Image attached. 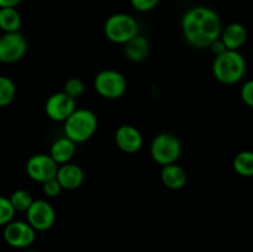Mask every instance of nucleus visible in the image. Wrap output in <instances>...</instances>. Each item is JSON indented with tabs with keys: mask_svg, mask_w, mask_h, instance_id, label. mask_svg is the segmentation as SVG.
<instances>
[{
	"mask_svg": "<svg viewBox=\"0 0 253 252\" xmlns=\"http://www.w3.org/2000/svg\"><path fill=\"white\" fill-rule=\"evenodd\" d=\"M183 36L195 48H209L215 40L220 39L222 22L219 14L211 7L194 6L184 12L180 21Z\"/></svg>",
	"mask_w": 253,
	"mask_h": 252,
	"instance_id": "nucleus-1",
	"label": "nucleus"
},
{
	"mask_svg": "<svg viewBox=\"0 0 253 252\" xmlns=\"http://www.w3.org/2000/svg\"><path fill=\"white\" fill-rule=\"evenodd\" d=\"M212 74L215 79L225 85L237 84L244 79L247 71V63L240 51H225L214 58Z\"/></svg>",
	"mask_w": 253,
	"mask_h": 252,
	"instance_id": "nucleus-2",
	"label": "nucleus"
},
{
	"mask_svg": "<svg viewBox=\"0 0 253 252\" xmlns=\"http://www.w3.org/2000/svg\"><path fill=\"white\" fill-rule=\"evenodd\" d=\"M98 128L96 115L89 109H78L64 121V136L73 142L83 143L90 140Z\"/></svg>",
	"mask_w": 253,
	"mask_h": 252,
	"instance_id": "nucleus-3",
	"label": "nucleus"
},
{
	"mask_svg": "<svg viewBox=\"0 0 253 252\" xmlns=\"http://www.w3.org/2000/svg\"><path fill=\"white\" fill-rule=\"evenodd\" d=\"M104 34L109 41L125 44L138 35V24L136 19L125 12H116L109 16L104 24Z\"/></svg>",
	"mask_w": 253,
	"mask_h": 252,
	"instance_id": "nucleus-4",
	"label": "nucleus"
},
{
	"mask_svg": "<svg viewBox=\"0 0 253 252\" xmlns=\"http://www.w3.org/2000/svg\"><path fill=\"white\" fill-rule=\"evenodd\" d=\"M150 155L158 165H172L177 162L182 155V143L173 133L162 132L156 136L151 142Z\"/></svg>",
	"mask_w": 253,
	"mask_h": 252,
	"instance_id": "nucleus-5",
	"label": "nucleus"
},
{
	"mask_svg": "<svg viewBox=\"0 0 253 252\" xmlns=\"http://www.w3.org/2000/svg\"><path fill=\"white\" fill-rule=\"evenodd\" d=\"M94 88L96 93L105 99H119L127 89L125 76L115 69H104L94 78Z\"/></svg>",
	"mask_w": 253,
	"mask_h": 252,
	"instance_id": "nucleus-6",
	"label": "nucleus"
},
{
	"mask_svg": "<svg viewBox=\"0 0 253 252\" xmlns=\"http://www.w3.org/2000/svg\"><path fill=\"white\" fill-rule=\"evenodd\" d=\"M27 52V40L20 31L4 32L0 36V62L11 64L20 61Z\"/></svg>",
	"mask_w": 253,
	"mask_h": 252,
	"instance_id": "nucleus-7",
	"label": "nucleus"
},
{
	"mask_svg": "<svg viewBox=\"0 0 253 252\" xmlns=\"http://www.w3.org/2000/svg\"><path fill=\"white\" fill-rule=\"evenodd\" d=\"M26 221L36 232L46 231L51 229L56 221V210L47 200L34 199L32 204L26 210Z\"/></svg>",
	"mask_w": 253,
	"mask_h": 252,
	"instance_id": "nucleus-8",
	"label": "nucleus"
},
{
	"mask_svg": "<svg viewBox=\"0 0 253 252\" xmlns=\"http://www.w3.org/2000/svg\"><path fill=\"white\" fill-rule=\"evenodd\" d=\"M4 240L14 249H26L31 246L36 239V231L27 221L11 220L4 227Z\"/></svg>",
	"mask_w": 253,
	"mask_h": 252,
	"instance_id": "nucleus-9",
	"label": "nucleus"
},
{
	"mask_svg": "<svg viewBox=\"0 0 253 252\" xmlns=\"http://www.w3.org/2000/svg\"><path fill=\"white\" fill-rule=\"evenodd\" d=\"M59 166L47 153H37L31 156L26 162V173L29 178L37 183L56 178Z\"/></svg>",
	"mask_w": 253,
	"mask_h": 252,
	"instance_id": "nucleus-10",
	"label": "nucleus"
},
{
	"mask_svg": "<svg viewBox=\"0 0 253 252\" xmlns=\"http://www.w3.org/2000/svg\"><path fill=\"white\" fill-rule=\"evenodd\" d=\"M77 109V100L64 91H57L44 104L46 115L57 123H64Z\"/></svg>",
	"mask_w": 253,
	"mask_h": 252,
	"instance_id": "nucleus-11",
	"label": "nucleus"
},
{
	"mask_svg": "<svg viewBox=\"0 0 253 252\" xmlns=\"http://www.w3.org/2000/svg\"><path fill=\"white\" fill-rule=\"evenodd\" d=\"M116 146L125 153H135L142 148L143 137L132 125H121L115 132Z\"/></svg>",
	"mask_w": 253,
	"mask_h": 252,
	"instance_id": "nucleus-12",
	"label": "nucleus"
},
{
	"mask_svg": "<svg viewBox=\"0 0 253 252\" xmlns=\"http://www.w3.org/2000/svg\"><path fill=\"white\" fill-rule=\"evenodd\" d=\"M56 178L61 184L62 189L74 190L78 189L83 184L84 172L81 166L68 162L59 166Z\"/></svg>",
	"mask_w": 253,
	"mask_h": 252,
	"instance_id": "nucleus-13",
	"label": "nucleus"
},
{
	"mask_svg": "<svg viewBox=\"0 0 253 252\" xmlns=\"http://www.w3.org/2000/svg\"><path fill=\"white\" fill-rule=\"evenodd\" d=\"M247 37H249L247 29L245 25L240 22H231L226 25L222 27L221 35H220V40L224 42L226 49H230V51H240V48L246 43Z\"/></svg>",
	"mask_w": 253,
	"mask_h": 252,
	"instance_id": "nucleus-14",
	"label": "nucleus"
},
{
	"mask_svg": "<svg viewBox=\"0 0 253 252\" xmlns=\"http://www.w3.org/2000/svg\"><path fill=\"white\" fill-rule=\"evenodd\" d=\"M161 180L167 188L172 190H178L184 188L187 184L188 175L184 168L177 163L162 166L161 169Z\"/></svg>",
	"mask_w": 253,
	"mask_h": 252,
	"instance_id": "nucleus-15",
	"label": "nucleus"
},
{
	"mask_svg": "<svg viewBox=\"0 0 253 252\" xmlns=\"http://www.w3.org/2000/svg\"><path fill=\"white\" fill-rule=\"evenodd\" d=\"M77 152V143L73 142L71 138L67 136L59 137L52 143L51 150L48 155L54 160V162L58 166L68 163L73 160L74 155Z\"/></svg>",
	"mask_w": 253,
	"mask_h": 252,
	"instance_id": "nucleus-16",
	"label": "nucleus"
},
{
	"mask_svg": "<svg viewBox=\"0 0 253 252\" xmlns=\"http://www.w3.org/2000/svg\"><path fill=\"white\" fill-rule=\"evenodd\" d=\"M124 52L128 61L135 62V63L142 62L147 58L150 53V42L147 37L138 34L124 44Z\"/></svg>",
	"mask_w": 253,
	"mask_h": 252,
	"instance_id": "nucleus-17",
	"label": "nucleus"
},
{
	"mask_svg": "<svg viewBox=\"0 0 253 252\" xmlns=\"http://www.w3.org/2000/svg\"><path fill=\"white\" fill-rule=\"evenodd\" d=\"M22 19L16 7H0V30L4 32H17Z\"/></svg>",
	"mask_w": 253,
	"mask_h": 252,
	"instance_id": "nucleus-18",
	"label": "nucleus"
},
{
	"mask_svg": "<svg viewBox=\"0 0 253 252\" xmlns=\"http://www.w3.org/2000/svg\"><path fill=\"white\" fill-rule=\"evenodd\" d=\"M234 166L235 172L239 175L245 178H252L253 177V151L245 150L237 153L234 158Z\"/></svg>",
	"mask_w": 253,
	"mask_h": 252,
	"instance_id": "nucleus-19",
	"label": "nucleus"
},
{
	"mask_svg": "<svg viewBox=\"0 0 253 252\" xmlns=\"http://www.w3.org/2000/svg\"><path fill=\"white\" fill-rule=\"evenodd\" d=\"M16 96V85L6 76H0V108L10 105Z\"/></svg>",
	"mask_w": 253,
	"mask_h": 252,
	"instance_id": "nucleus-20",
	"label": "nucleus"
},
{
	"mask_svg": "<svg viewBox=\"0 0 253 252\" xmlns=\"http://www.w3.org/2000/svg\"><path fill=\"white\" fill-rule=\"evenodd\" d=\"M9 200L11 203L12 208L15 209V211L26 212V210L29 209L30 205L34 202V198H32L31 193L29 190L16 189L11 193Z\"/></svg>",
	"mask_w": 253,
	"mask_h": 252,
	"instance_id": "nucleus-21",
	"label": "nucleus"
},
{
	"mask_svg": "<svg viewBox=\"0 0 253 252\" xmlns=\"http://www.w3.org/2000/svg\"><path fill=\"white\" fill-rule=\"evenodd\" d=\"M15 209L12 208L9 198L0 195V226H5L11 220H14Z\"/></svg>",
	"mask_w": 253,
	"mask_h": 252,
	"instance_id": "nucleus-22",
	"label": "nucleus"
},
{
	"mask_svg": "<svg viewBox=\"0 0 253 252\" xmlns=\"http://www.w3.org/2000/svg\"><path fill=\"white\" fill-rule=\"evenodd\" d=\"M63 91L77 100V99L81 98L84 94V91H85V85H84V83L79 78H71L66 82V84H64Z\"/></svg>",
	"mask_w": 253,
	"mask_h": 252,
	"instance_id": "nucleus-23",
	"label": "nucleus"
},
{
	"mask_svg": "<svg viewBox=\"0 0 253 252\" xmlns=\"http://www.w3.org/2000/svg\"><path fill=\"white\" fill-rule=\"evenodd\" d=\"M62 187L59 184V182L57 180V178H52V179L46 180V182L42 183V192L46 197L54 198L57 195H59V193L62 192Z\"/></svg>",
	"mask_w": 253,
	"mask_h": 252,
	"instance_id": "nucleus-24",
	"label": "nucleus"
},
{
	"mask_svg": "<svg viewBox=\"0 0 253 252\" xmlns=\"http://www.w3.org/2000/svg\"><path fill=\"white\" fill-rule=\"evenodd\" d=\"M240 96L245 105L253 109V79L246 81L240 89Z\"/></svg>",
	"mask_w": 253,
	"mask_h": 252,
	"instance_id": "nucleus-25",
	"label": "nucleus"
},
{
	"mask_svg": "<svg viewBox=\"0 0 253 252\" xmlns=\"http://www.w3.org/2000/svg\"><path fill=\"white\" fill-rule=\"evenodd\" d=\"M161 0H130V4L136 11L147 12L155 9Z\"/></svg>",
	"mask_w": 253,
	"mask_h": 252,
	"instance_id": "nucleus-26",
	"label": "nucleus"
},
{
	"mask_svg": "<svg viewBox=\"0 0 253 252\" xmlns=\"http://www.w3.org/2000/svg\"><path fill=\"white\" fill-rule=\"evenodd\" d=\"M209 48H210V51L214 53L215 57L219 56V54H221V53H224L225 51H227L226 47H225V44H224V42H222L220 39L215 40V41L210 44Z\"/></svg>",
	"mask_w": 253,
	"mask_h": 252,
	"instance_id": "nucleus-27",
	"label": "nucleus"
},
{
	"mask_svg": "<svg viewBox=\"0 0 253 252\" xmlns=\"http://www.w3.org/2000/svg\"><path fill=\"white\" fill-rule=\"evenodd\" d=\"M21 0H0V7H16Z\"/></svg>",
	"mask_w": 253,
	"mask_h": 252,
	"instance_id": "nucleus-28",
	"label": "nucleus"
},
{
	"mask_svg": "<svg viewBox=\"0 0 253 252\" xmlns=\"http://www.w3.org/2000/svg\"><path fill=\"white\" fill-rule=\"evenodd\" d=\"M26 252H40V251H37V250H29V251Z\"/></svg>",
	"mask_w": 253,
	"mask_h": 252,
	"instance_id": "nucleus-29",
	"label": "nucleus"
}]
</instances>
